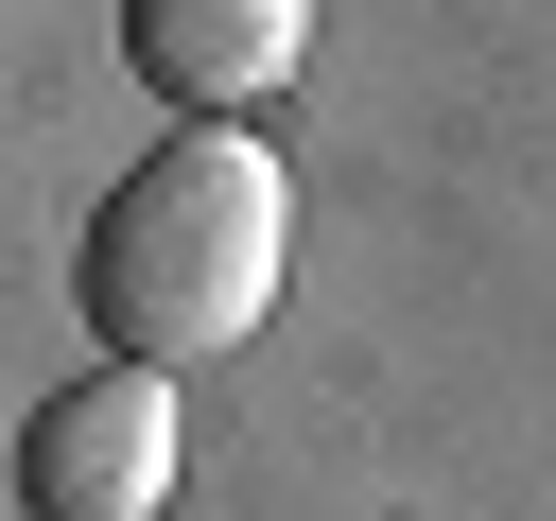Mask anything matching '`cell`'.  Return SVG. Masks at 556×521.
Listing matches in <instances>:
<instances>
[{
    "instance_id": "7a4b0ae2",
    "label": "cell",
    "mask_w": 556,
    "mask_h": 521,
    "mask_svg": "<svg viewBox=\"0 0 556 521\" xmlns=\"http://www.w3.org/2000/svg\"><path fill=\"white\" fill-rule=\"evenodd\" d=\"M174 365H87V382H52L35 399V434H17V504L35 521H156L174 504Z\"/></svg>"
},
{
    "instance_id": "3957f363",
    "label": "cell",
    "mask_w": 556,
    "mask_h": 521,
    "mask_svg": "<svg viewBox=\"0 0 556 521\" xmlns=\"http://www.w3.org/2000/svg\"><path fill=\"white\" fill-rule=\"evenodd\" d=\"M122 52L156 104L191 122H261L295 69H313V0H122Z\"/></svg>"
},
{
    "instance_id": "6da1fadb",
    "label": "cell",
    "mask_w": 556,
    "mask_h": 521,
    "mask_svg": "<svg viewBox=\"0 0 556 521\" xmlns=\"http://www.w3.org/2000/svg\"><path fill=\"white\" fill-rule=\"evenodd\" d=\"M278 260H295V191H278L261 122H174V139L104 191L70 295H87L104 365H226V347L278 313Z\"/></svg>"
}]
</instances>
